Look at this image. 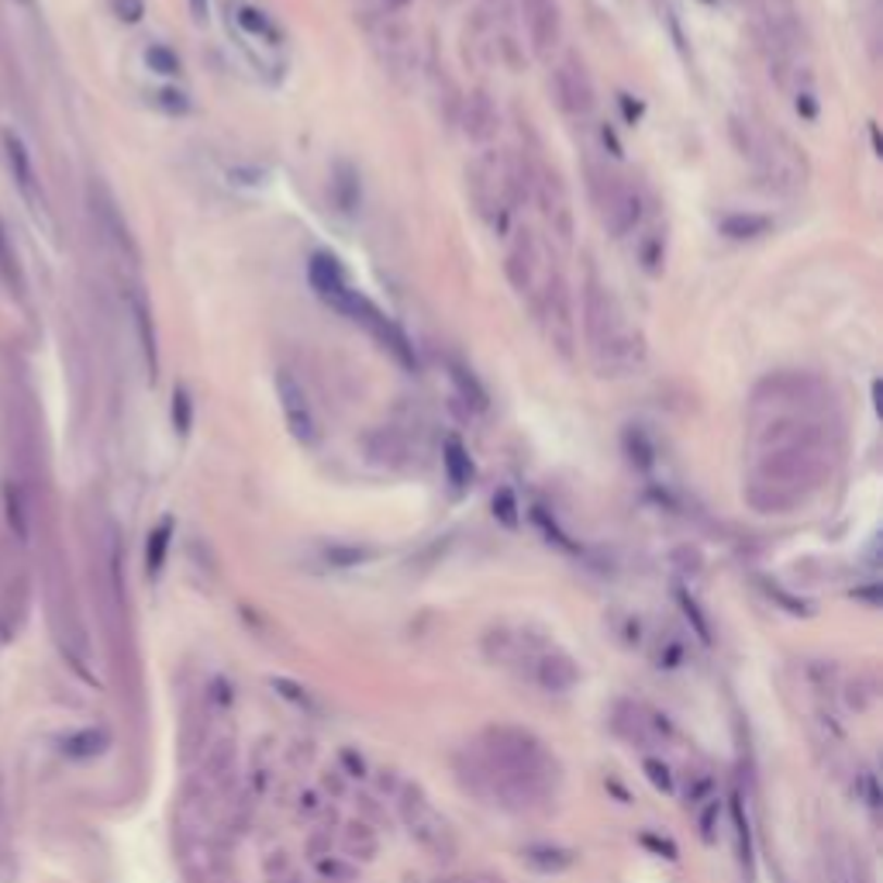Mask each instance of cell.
I'll use <instances>...</instances> for the list:
<instances>
[{"label":"cell","mask_w":883,"mask_h":883,"mask_svg":"<svg viewBox=\"0 0 883 883\" xmlns=\"http://www.w3.org/2000/svg\"><path fill=\"white\" fill-rule=\"evenodd\" d=\"M835 421L811 376L767 380L753 405V490L797 500L829 470Z\"/></svg>","instance_id":"cell-1"},{"label":"cell","mask_w":883,"mask_h":883,"mask_svg":"<svg viewBox=\"0 0 883 883\" xmlns=\"http://www.w3.org/2000/svg\"><path fill=\"white\" fill-rule=\"evenodd\" d=\"M308 279H311V287L314 294L325 300L328 308H335L338 314H346L352 318L356 325H363L380 346L390 349L397 356V363H405V366H414V349L408 343V335L400 332L394 321L380 311L373 300L359 290L352 284V276L346 273V266L338 263V259L332 252H314L311 256V263H308Z\"/></svg>","instance_id":"cell-2"},{"label":"cell","mask_w":883,"mask_h":883,"mask_svg":"<svg viewBox=\"0 0 883 883\" xmlns=\"http://www.w3.org/2000/svg\"><path fill=\"white\" fill-rule=\"evenodd\" d=\"M587 338L594 363L605 376L632 373L642 363V352H646L642 349V335L629 325L614 294L600 284H590L587 290Z\"/></svg>","instance_id":"cell-3"},{"label":"cell","mask_w":883,"mask_h":883,"mask_svg":"<svg viewBox=\"0 0 883 883\" xmlns=\"http://www.w3.org/2000/svg\"><path fill=\"white\" fill-rule=\"evenodd\" d=\"M508 276L511 284L518 287V294L528 300L535 308L538 318L546 321H559L567 335H573L570 325V311H567V297H563V284H559L556 266L549 259V249L542 246V238L532 232H521V238L511 246L508 252Z\"/></svg>","instance_id":"cell-4"},{"label":"cell","mask_w":883,"mask_h":883,"mask_svg":"<svg viewBox=\"0 0 883 883\" xmlns=\"http://www.w3.org/2000/svg\"><path fill=\"white\" fill-rule=\"evenodd\" d=\"M467 190L476 214L494 232H508V221L518 200V173L500 152H484L467 166Z\"/></svg>","instance_id":"cell-5"},{"label":"cell","mask_w":883,"mask_h":883,"mask_svg":"<svg viewBox=\"0 0 883 883\" xmlns=\"http://www.w3.org/2000/svg\"><path fill=\"white\" fill-rule=\"evenodd\" d=\"M590 190H594V200H597V211L605 217V225L621 238L635 232V225L642 221V200L638 194L625 184L621 176L614 173H597L590 170Z\"/></svg>","instance_id":"cell-6"},{"label":"cell","mask_w":883,"mask_h":883,"mask_svg":"<svg viewBox=\"0 0 883 883\" xmlns=\"http://www.w3.org/2000/svg\"><path fill=\"white\" fill-rule=\"evenodd\" d=\"M225 17H228V28L238 35V42L252 46L249 55L256 63H259L256 49H266V52L284 49V32H279V25L263 8L249 4V0H225Z\"/></svg>","instance_id":"cell-7"},{"label":"cell","mask_w":883,"mask_h":883,"mask_svg":"<svg viewBox=\"0 0 883 883\" xmlns=\"http://www.w3.org/2000/svg\"><path fill=\"white\" fill-rule=\"evenodd\" d=\"M273 387H276L279 408H284L290 435L297 442H314L318 438V421H314V411H311V400H308L304 384H300V380L290 370H279L273 376Z\"/></svg>","instance_id":"cell-8"},{"label":"cell","mask_w":883,"mask_h":883,"mask_svg":"<svg viewBox=\"0 0 883 883\" xmlns=\"http://www.w3.org/2000/svg\"><path fill=\"white\" fill-rule=\"evenodd\" d=\"M4 156H8V166H11V176L17 190H22L25 204L32 208V214L38 221H46L49 225V204H46V194L38 187V176H35V166H32V156L25 149V142L17 138L14 132H4Z\"/></svg>","instance_id":"cell-9"},{"label":"cell","mask_w":883,"mask_h":883,"mask_svg":"<svg viewBox=\"0 0 883 883\" xmlns=\"http://www.w3.org/2000/svg\"><path fill=\"white\" fill-rule=\"evenodd\" d=\"M552 94L559 100V108L573 117H584L590 114L594 108V90H590V79L584 73V66L576 63V59H563L556 70H552Z\"/></svg>","instance_id":"cell-10"},{"label":"cell","mask_w":883,"mask_h":883,"mask_svg":"<svg viewBox=\"0 0 883 883\" xmlns=\"http://www.w3.org/2000/svg\"><path fill=\"white\" fill-rule=\"evenodd\" d=\"M94 214H97V221H100V228H104V235L117 246V252L128 256L132 263H135V259H138V249H135L132 228H128V221L122 217V211H117V204H114V197H111V194L94 190Z\"/></svg>","instance_id":"cell-11"},{"label":"cell","mask_w":883,"mask_h":883,"mask_svg":"<svg viewBox=\"0 0 883 883\" xmlns=\"http://www.w3.org/2000/svg\"><path fill=\"white\" fill-rule=\"evenodd\" d=\"M528 17V32L538 52H549L559 38V4L556 0H521Z\"/></svg>","instance_id":"cell-12"},{"label":"cell","mask_w":883,"mask_h":883,"mask_svg":"<svg viewBox=\"0 0 883 883\" xmlns=\"http://www.w3.org/2000/svg\"><path fill=\"white\" fill-rule=\"evenodd\" d=\"M538 187H542V211H546V217L552 221V228L559 232V238H570V232H573V211H570V200H567L563 187H559L556 173L552 176L542 173Z\"/></svg>","instance_id":"cell-13"},{"label":"cell","mask_w":883,"mask_h":883,"mask_svg":"<svg viewBox=\"0 0 883 883\" xmlns=\"http://www.w3.org/2000/svg\"><path fill=\"white\" fill-rule=\"evenodd\" d=\"M132 325H135V335H138V349L146 356V370L149 376L156 380V370H159V346H156V325H152V311L146 304L142 294L132 297Z\"/></svg>","instance_id":"cell-14"},{"label":"cell","mask_w":883,"mask_h":883,"mask_svg":"<svg viewBox=\"0 0 883 883\" xmlns=\"http://www.w3.org/2000/svg\"><path fill=\"white\" fill-rule=\"evenodd\" d=\"M0 284H4L11 294H22V290H25L22 263H17V252H14L11 238H8L4 221H0Z\"/></svg>","instance_id":"cell-15"},{"label":"cell","mask_w":883,"mask_h":883,"mask_svg":"<svg viewBox=\"0 0 883 883\" xmlns=\"http://www.w3.org/2000/svg\"><path fill=\"white\" fill-rule=\"evenodd\" d=\"M494 125H497V114L490 108V100L484 94L470 97V104H467V132L476 138V142H484V138L494 135Z\"/></svg>","instance_id":"cell-16"},{"label":"cell","mask_w":883,"mask_h":883,"mask_svg":"<svg viewBox=\"0 0 883 883\" xmlns=\"http://www.w3.org/2000/svg\"><path fill=\"white\" fill-rule=\"evenodd\" d=\"M442 463H446V473L456 487H467L473 480V463H470V452L463 449V442L449 438L446 442V452H442Z\"/></svg>","instance_id":"cell-17"},{"label":"cell","mask_w":883,"mask_h":883,"mask_svg":"<svg viewBox=\"0 0 883 883\" xmlns=\"http://www.w3.org/2000/svg\"><path fill=\"white\" fill-rule=\"evenodd\" d=\"M721 232L732 238H759L770 232V221L762 214H729L721 221Z\"/></svg>","instance_id":"cell-18"},{"label":"cell","mask_w":883,"mask_h":883,"mask_svg":"<svg viewBox=\"0 0 883 883\" xmlns=\"http://www.w3.org/2000/svg\"><path fill=\"white\" fill-rule=\"evenodd\" d=\"M146 66H149L152 73H159V76H176L179 70H184V63H179V55H176L170 46H163V42H152V46L146 49Z\"/></svg>","instance_id":"cell-19"},{"label":"cell","mask_w":883,"mask_h":883,"mask_svg":"<svg viewBox=\"0 0 883 883\" xmlns=\"http://www.w3.org/2000/svg\"><path fill=\"white\" fill-rule=\"evenodd\" d=\"M152 104L166 114H187L190 111V97L184 90H173V87H163L152 94Z\"/></svg>","instance_id":"cell-20"},{"label":"cell","mask_w":883,"mask_h":883,"mask_svg":"<svg viewBox=\"0 0 883 883\" xmlns=\"http://www.w3.org/2000/svg\"><path fill=\"white\" fill-rule=\"evenodd\" d=\"M4 500H8V521H11V528L25 538V532H28V521H25L22 490H17L14 484H8V487H4Z\"/></svg>","instance_id":"cell-21"},{"label":"cell","mask_w":883,"mask_h":883,"mask_svg":"<svg viewBox=\"0 0 883 883\" xmlns=\"http://www.w3.org/2000/svg\"><path fill=\"white\" fill-rule=\"evenodd\" d=\"M166 546H170V521H163V525L149 535V573H159V567H163Z\"/></svg>","instance_id":"cell-22"},{"label":"cell","mask_w":883,"mask_h":883,"mask_svg":"<svg viewBox=\"0 0 883 883\" xmlns=\"http://www.w3.org/2000/svg\"><path fill=\"white\" fill-rule=\"evenodd\" d=\"M173 421H176L179 435L190 432V397H187L184 387H176V394H173Z\"/></svg>","instance_id":"cell-23"},{"label":"cell","mask_w":883,"mask_h":883,"mask_svg":"<svg viewBox=\"0 0 883 883\" xmlns=\"http://www.w3.org/2000/svg\"><path fill=\"white\" fill-rule=\"evenodd\" d=\"M111 11L117 14V22H142V14H146V0H111Z\"/></svg>","instance_id":"cell-24"},{"label":"cell","mask_w":883,"mask_h":883,"mask_svg":"<svg viewBox=\"0 0 883 883\" xmlns=\"http://www.w3.org/2000/svg\"><path fill=\"white\" fill-rule=\"evenodd\" d=\"M494 511H497L500 518H505V525H514V521H518V518H514V500H511L508 490H500V494L494 497Z\"/></svg>","instance_id":"cell-25"},{"label":"cell","mask_w":883,"mask_h":883,"mask_svg":"<svg viewBox=\"0 0 883 883\" xmlns=\"http://www.w3.org/2000/svg\"><path fill=\"white\" fill-rule=\"evenodd\" d=\"M190 11L197 22H208V0H190Z\"/></svg>","instance_id":"cell-26"},{"label":"cell","mask_w":883,"mask_h":883,"mask_svg":"<svg viewBox=\"0 0 883 883\" xmlns=\"http://www.w3.org/2000/svg\"><path fill=\"white\" fill-rule=\"evenodd\" d=\"M17 4H32V0H17Z\"/></svg>","instance_id":"cell-27"}]
</instances>
